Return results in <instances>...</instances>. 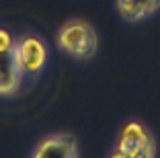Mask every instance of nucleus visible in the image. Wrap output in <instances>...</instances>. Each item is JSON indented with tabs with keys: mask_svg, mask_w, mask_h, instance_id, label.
I'll list each match as a JSON object with an SVG mask.
<instances>
[{
	"mask_svg": "<svg viewBox=\"0 0 160 158\" xmlns=\"http://www.w3.org/2000/svg\"><path fill=\"white\" fill-rule=\"evenodd\" d=\"M58 49L72 62H90L99 51V33L88 21L70 19L56 33Z\"/></svg>",
	"mask_w": 160,
	"mask_h": 158,
	"instance_id": "2",
	"label": "nucleus"
},
{
	"mask_svg": "<svg viewBox=\"0 0 160 158\" xmlns=\"http://www.w3.org/2000/svg\"><path fill=\"white\" fill-rule=\"evenodd\" d=\"M107 158H158V144L152 130L140 119L123 121Z\"/></svg>",
	"mask_w": 160,
	"mask_h": 158,
	"instance_id": "1",
	"label": "nucleus"
},
{
	"mask_svg": "<svg viewBox=\"0 0 160 158\" xmlns=\"http://www.w3.org/2000/svg\"><path fill=\"white\" fill-rule=\"evenodd\" d=\"M160 10V0H115V13L127 25H140Z\"/></svg>",
	"mask_w": 160,
	"mask_h": 158,
	"instance_id": "6",
	"label": "nucleus"
},
{
	"mask_svg": "<svg viewBox=\"0 0 160 158\" xmlns=\"http://www.w3.org/2000/svg\"><path fill=\"white\" fill-rule=\"evenodd\" d=\"M29 158H80L78 140L66 131L47 134L33 144Z\"/></svg>",
	"mask_w": 160,
	"mask_h": 158,
	"instance_id": "5",
	"label": "nucleus"
},
{
	"mask_svg": "<svg viewBox=\"0 0 160 158\" xmlns=\"http://www.w3.org/2000/svg\"><path fill=\"white\" fill-rule=\"evenodd\" d=\"M25 78L14 56V35L0 25V99H12L21 93Z\"/></svg>",
	"mask_w": 160,
	"mask_h": 158,
	"instance_id": "4",
	"label": "nucleus"
},
{
	"mask_svg": "<svg viewBox=\"0 0 160 158\" xmlns=\"http://www.w3.org/2000/svg\"><path fill=\"white\" fill-rule=\"evenodd\" d=\"M14 56L25 82L37 80L49 64V45L39 33L25 31L14 37Z\"/></svg>",
	"mask_w": 160,
	"mask_h": 158,
	"instance_id": "3",
	"label": "nucleus"
}]
</instances>
